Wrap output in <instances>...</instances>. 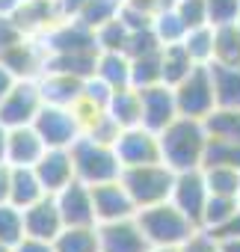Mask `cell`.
Returning a JSON list of instances; mask_svg holds the SVG:
<instances>
[{
	"instance_id": "35",
	"label": "cell",
	"mask_w": 240,
	"mask_h": 252,
	"mask_svg": "<svg viewBox=\"0 0 240 252\" xmlns=\"http://www.w3.org/2000/svg\"><path fill=\"white\" fill-rule=\"evenodd\" d=\"M116 15H119V3H116V0H86L83 9L77 12V21L86 24L89 30H98L101 24L113 21Z\"/></svg>"
},
{
	"instance_id": "12",
	"label": "cell",
	"mask_w": 240,
	"mask_h": 252,
	"mask_svg": "<svg viewBox=\"0 0 240 252\" xmlns=\"http://www.w3.org/2000/svg\"><path fill=\"white\" fill-rule=\"evenodd\" d=\"M92 190V208H95V222H116V220H128L137 214L134 199L122 187V181H104L89 187Z\"/></svg>"
},
{
	"instance_id": "13",
	"label": "cell",
	"mask_w": 240,
	"mask_h": 252,
	"mask_svg": "<svg viewBox=\"0 0 240 252\" xmlns=\"http://www.w3.org/2000/svg\"><path fill=\"white\" fill-rule=\"evenodd\" d=\"M54 199H57V208H60L65 225H98L95 222V208H92V190H89V184H83V181L74 178L60 193H54Z\"/></svg>"
},
{
	"instance_id": "19",
	"label": "cell",
	"mask_w": 240,
	"mask_h": 252,
	"mask_svg": "<svg viewBox=\"0 0 240 252\" xmlns=\"http://www.w3.org/2000/svg\"><path fill=\"white\" fill-rule=\"evenodd\" d=\"M12 18H15L18 27H21L27 36H33V39L45 36L57 21H62L60 12H57V6H54V0H21V6L15 9Z\"/></svg>"
},
{
	"instance_id": "16",
	"label": "cell",
	"mask_w": 240,
	"mask_h": 252,
	"mask_svg": "<svg viewBox=\"0 0 240 252\" xmlns=\"http://www.w3.org/2000/svg\"><path fill=\"white\" fill-rule=\"evenodd\" d=\"M0 63H3L18 80H36L42 71H45V48L39 39L27 36L24 42L6 48L0 54Z\"/></svg>"
},
{
	"instance_id": "42",
	"label": "cell",
	"mask_w": 240,
	"mask_h": 252,
	"mask_svg": "<svg viewBox=\"0 0 240 252\" xmlns=\"http://www.w3.org/2000/svg\"><path fill=\"white\" fill-rule=\"evenodd\" d=\"M24 39H27V33L18 27V21L12 15H0V54L12 45H18V42H24Z\"/></svg>"
},
{
	"instance_id": "2",
	"label": "cell",
	"mask_w": 240,
	"mask_h": 252,
	"mask_svg": "<svg viewBox=\"0 0 240 252\" xmlns=\"http://www.w3.org/2000/svg\"><path fill=\"white\" fill-rule=\"evenodd\" d=\"M134 220H137V225L143 228V234L151 246H166V249L184 246L199 231V225L190 217H184L172 202H157V205L140 208L134 214Z\"/></svg>"
},
{
	"instance_id": "8",
	"label": "cell",
	"mask_w": 240,
	"mask_h": 252,
	"mask_svg": "<svg viewBox=\"0 0 240 252\" xmlns=\"http://www.w3.org/2000/svg\"><path fill=\"white\" fill-rule=\"evenodd\" d=\"M140 92V125L151 134H160L166 125H172L178 119V107H175V92L166 83H154Z\"/></svg>"
},
{
	"instance_id": "39",
	"label": "cell",
	"mask_w": 240,
	"mask_h": 252,
	"mask_svg": "<svg viewBox=\"0 0 240 252\" xmlns=\"http://www.w3.org/2000/svg\"><path fill=\"white\" fill-rule=\"evenodd\" d=\"M163 45L157 42V36L151 33V27H146V30H134L131 36H128V45H125V57L128 60H134V57H146V54H157Z\"/></svg>"
},
{
	"instance_id": "55",
	"label": "cell",
	"mask_w": 240,
	"mask_h": 252,
	"mask_svg": "<svg viewBox=\"0 0 240 252\" xmlns=\"http://www.w3.org/2000/svg\"><path fill=\"white\" fill-rule=\"evenodd\" d=\"M116 3H119V6H122V3H125V0H116Z\"/></svg>"
},
{
	"instance_id": "48",
	"label": "cell",
	"mask_w": 240,
	"mask_h": 252,
	"mask_svg": "<svg viewBox=\"0 0 240 252\" xmlns=\"http://www.w3.org/2000/svg\"><path fill=\"white\" fill-rule=\"evenodd\" d=\"M9 178H12V166L0 163V205L9 202Z\"/></svg>"
},
{
	"instance_id": "25",
	"label": "cell",
	"mask_w": 240,
	"mask_h": 252,
	"mask_svg": "<svg viewBox=\"0 0 240 252\" xmlns=\"http://www.w3.org/2000/svg\"><path fill=\"white\" fill-rule=\"evenodd\" d=\"M51 246L54 252H98V225H65Z\"/></svg>"
},
{
	"instance_id": "9",
	"label": "cell",
	"mask_w": 240,
	"mask_h": 252,
	"mask_svg": "<svg viewBox=\"0 0 240 252\" xmlns=\"http://www.w3.org/2000/svg\"><path fill=\"white\" fill-rule=\"evenodd\" d=\"M116 158L122 163V169L128 166H146V163H160V140L157 134L146 131L143 125L137 128H125L116 140Z\"/></svg>"
},
{
	"instance_id": "36",
	"label": "cell",
	"mask_w": 240,
	"mask_h": 252,
	"mask_svg": "<svg viewBox=\"0 0 240 252\" xmlns=\"http://www.w3.org/2000/svg\"><path fill=\"white\" fill-rule=\"evenodd\" d=\"M21 237H24V214L15 205L3 202V205H0V243L9 249Z\"/></svg>"
},
{
	"instance_id": "33",
	"label": "cell",
	"mask_w": 240,
	"mask_h": 252,
	"mask_svg": "<svg viewBox=\"0 0 240 252\" xmlns=\"http://www.w3.org/2000/svg\"><path fill=\"white\" fill-rule=\"evenodd\" d=\"M154 83H160V51L146 54V57H134L131 60V86L146 89Z\"/></svg>"
},
{
	"instance_id": "27",
	"label": "cell",
	"mask_w": 240,
	"mask_h": 252,
	"mask_svg": "<svg viewBox=\"0 0 240 252\" xmlns=\"http://www.w3.org/2000/svg\"><path fill=\"white\" fill-rule=\"evenodd\" d=\"M213 63H219V65H240V33H237V24L213 27Z\"/></svg>"
},
{
	"instance_id": "6",
	"label": "cell",
	"mask_w": 240,
	"mask_h": 252,
	"mask_svg": "<svg viewBox=\"0 0 240 252\" xmlns=\"http://www.w3.org/2000/svg\"><path fill=\"white\" fill-rule=\"evenodd\" d=\"M33 128L48 149H71V143L80 137V122L71 113V107L42 104L33 119Z\"/></svg>"
},
{
	"instance_id": "10",
	"label": "cell",
	"mask_w": 240,
	"mask_h": 252,
	"mask_svg": "<svg viewBox=\"0 0 240 252\" xmlns=\"http://www.w3.org/2000/svg\"><path fill=\"white\" fill-rule=\"evenodd\" d=\"M208 196H210V193H208V184H205L202 166H199V169H184V172H175L169 202H172V205H175L184 217H190L196 225H202V211H205Z\"/></svg>"
},
{
	"instance_id": "44",
	"label": "cell",
	"mask_w": 240,
	"mask_h": 252,
	"mask_svg": "<svg viewBox=\"0 0 240 252\" xmlns=\"http://www.w3.org/2000/svg\"><path fill=\"white\" fill-rule=\"evenodd\" d=\"M213 240H237L240 237V208L219 225V228H213V231H208Z\"/></svg>"
},
{
	"instance_id": "37",
	"label": "cell",
	"mask_w": 240,
	"mask_h": 252,
	"mask_svg": "<svg viewBox=\"0 0 240 252\" xmlns=\"http://www.w3.org/2000/svg\"><path fill=\"white\" fill-rule=\"evenodd\" d=\"M119 134H122V128L116 125V119H113L107 110H101V113L86 125V128H83V137H89V140H95V143H104V146H116Z\"/></svg>"
},
{
	"instance_id": "47",
	"label": "cell",
	"mask_w": 240,
	"mask_h": 252,
	"mask_svg": "<svg viewBox=\"0 0 240 252\" xmlns=\"http://www.w3.org/2000/svg\"><path fill=\"white\" fill-rule=\"evenodd\" d=\"M15 83H18V77H15V74H12L3 63H0V101H3V98L9 95V89H12Z\"/></svg>"
},
{
	"instance_id": "38",
	"label": "cell",
	"mask_w": 240,
	"mask_h": 252,
	"mask_svg": "<svg viewBox=\"0 0 240 252\" xmlns=\"http://www.w3.org/2000/svg\"><path fill=\"white\" fill-rule=\"evenodd\" d=\"M205 9H208V24L210 27L234 24L240 18V0H205Z\"/></svg>"
},
{
	"instance_id": "23",
	"label": "cell",
	"mask_w": 240,
	"mask_h": 252,
	"mask_svg": "<svg viewBox=\"0 0 240 252\" xmlns=\"http://www.w3.org/2000/svg\"><path fill=\"white\" fill-rule=\"evenodd\" d=\"M95 77H101L107 86H131V60L122 51H98L95 60Z\"/></svg>"
},
{
	"instance_id": "24",
	"label": "cell",
	"mask_w": 240,
	"mask_h": 252,
	"mask_svg": "<svg viewBox=\"0 0 240 252\" xmlns=\"http://www.w3.org/2000/svg\"><path fill=\"white\" fill-rule=\"evenodd\" d=\"M196 68V63L190 60L187 48L178 42V45H163L160 48V83L166 86H178L190 71Z\"/></svg>"
},
{
	"instance_id": "18",
	"label": "cell",
	"mask_w": 240,
	"mask_h": 252,
	"mask_svg": "<svg viewBox=\"0 0 240 252\" xmlns=\"http://www.w3.org/2000/svg\"><path fill=\"white\" fill-rule=\"evenodd\" d=\"M42 101L54 107H74L83 95V80L74 74H60V71H42L36 77Z\"/></svg>"
},
{
	"instance_id": "14",
	"label": "cell",
	"mask_w": 240,
	"mask_h": 252,
	"mask_svg": "<svg viewBox=\"0 0 240 252\" xmlns=\"http://www.w3.org/2000/svg\"><path fill=\"white\" fill-rule=\"evenodd\" d=\"M42 190L48 196L60 193L65 184L74 181V163H71V152L68 149H45V155L39 158V163L33 166Z\"/></svg>"
},
{
	"instance_id": "41",
	"label": "cell",
	"mask_w": 240,
	"mask_h": 252,
	"mask_svg": "<svg viewBox=\"0 0 240 252\" xmlns=\"http://www.w3.org/2000/svg\"><path fill=\"white\" fill-rule=\"evenodd\" d=\"M110 95H113V86H107L101 77H95V74H89L86 80H83V95L80 98H86L89 104H95V107H107V101H110Z\"/></svg>"
},
{
	"instance_id": "28",
	"label": "cell",
	"mask_w": 240,
	"mask_h": 252,
	"mask_svg": "<svg viewBox=\"0 0 240 252\" xmlns=\"http://www.w3.org/2000/svg\"><path fill=\"white\" fill-rule=\"evenodd\" d=\"M151 33L157 36L160 45H178V42H184V36H187V24L178 18L175 6H166V9H160V12L151 18Z\"/></svg>"
},
{
	"instance_id": "52",
	"label": "cell",
	"mask_w": 240,
	"mask_h": 252,
	"mask_svg": "<svg viewBox=\"0 0 240 252\" xmlns=\"http://www.w3.org/2000/svg\"><path fill=\"white\" fill-rule=\"evenodd\" d=\"M149 252H178V249H166V246H151Z\"/></svg>"
},
{
	"instance_id": "53",
	"label": "cell",
	"mask_w": 240,
	"mask_h": 252,
	"mask_svg": "<svg viewBox=\"0 0 240 252\" xmlns=\"http://www.w3.org/2000/svg\"><path fill=\"white\" fill-rule=\"evenodd\" d=\"M0 252H9V249H6V246H3V243H0Z\"/></svg>"
},
{
	"instance_id": "15",
	"label": "cell",
	"mask_w": 240,
	"mask_h": 252,
	"mask_svg": "<svg viewBox=\"0 0 240 252\" xmlns=\"http://www.w3.org/2000/svg\"><path fill=\"white\" fill-rule=\"evenodd\" d=\"M24 214V234L27 237H36V240H54L65 222H62V214L57 208V199L54 196H42L39 202H33L30 208L21 211Z\"/></svg>"
},
{
	"instance_id": "32",
	"label": "cell",
	"mask_w": 240,
	"mask_h": 252,
	"mask_svg": "<svg viewBox=\"0 0 240 252\" xmlns=\"http://www.w3.org/2000/svg\"><path fill=\"white\" fill-rule=\"evenodd\" d=\"M202 166H231V169H240V143L208 137Z\"/></svg>"
},
{
	"instance_id": "51",
	"label": "cell",
	"mask_w": 240,
	"mask_h": 252,
	"mask_svg": "<svg viewBox=\"0 0 240 252\" xmlns=\"http://www.w3.org/2000/svg\"><path fill=\"white\" fill-rule=\"evenodd\" d=\"M6 134H9V128H3L0 125V163H6L3 158H6Z\"/></svg>"
},
{
	"instance_id": "22",
	"label": "cell",
	"mask_w": 240,
	"mask_h": 252,
	"mask_svg": "<svg viewBox=\"0 0 240 252\" xmlns=\"http://www.w3.org/2000/svg\"><path fill=\"white\" fill-rule=\"evenodd\" d=\"M42 196H48L33 172V166H12V178H9V205H15L18 211L30 208L33 202H39Z\"/></svg>"
},
{
	"instance_id": "29",
	"label": "cell",
	"mask_w": 240,
	"mask_h": 252,
	"mask_svg": "<svg viewBox=\"0 0 240 252\" xmlns=\"http://www.w3.org/2000/svg\"><path fill=\"white\" fill-rule=\"evenodd\" d=\"M181 45L187 48V54H190V60L196 65H210L213 63V27L210 24L187 30V36H184Z\"/></svg>"
},
{
	"instance_id": "31",
	"label": "cell",
	"mask_w": 240,
	"mask_h": 252,
	"mask_svg": "<svg viewBox=\"0 0 240 252\" xmlns=\"http://www.w3.org/2000/svg\"><path fill=\"white\" fill-rule=\"evenodd\" d=\"M202 175H205L208 193L237 196V190H240V169H231V166H202Z\"/></svg>"
},
{
	"instance_id": "45",
	"label": "cell",
	"mask_w": 240,
	"mask_h": 252,
	"mask_svg": "<svg viewBox=\"0 0 240 252\" xmlns=\"http://www.w3.org/2000/svg\"><path fill=\"white\" fill-rule=\"evenodd\" d=\"M9 252H54V246L48 240H36V237H21L15 246H9Z\"/></svg>"
},
{
	"instance_id": "3",
	"label": "cell",
	"mask_w": 240,
	"mask_h": 252,
	"mask_svg": "<svg viewBox=\"0 0 240 252\" xmlns=\"http://www.w3.org/2000/svg\"><path fill=\"white\" fill-rule=\"evenodd\" d=\"M68 152H71V163H74V178L89 184V187L104 184V181H116L122 175V163H119L113 146L95 143V140L80 134Z\"/></svg>"
},
{
	"instance_id": "11",
	"label": "cell",
	"mask_w": 240,
	"mask_h": 252,
	"mask_svg": "<svg viewBox=\"0 0 240 252\" xmlns=\"http://www.w3.org/2000/svg\"><path fill=\"white\" fill-rule=\"evenodd\" d=\"M149 249L151 243L146 240L134 217L116 222H98V252H149Z\"/></svg>"
},
{
	"instance_id": "50",
	"label": "cell",
	"mask_w": 240,
	"mask_h": 252,
	"mask_svg": "<svg viewBox=\"0 0 240 252\" xmlns=\"http://www.w3.org/2000/svg\"><path fill=\"white\" fill-rule=\"evenodd\" d=\"M219 243V252H240V237L237 240H216Z\"/></svg>"
},
{
	"instance_id": "46",
	"label": "cell",
	"mask_w": 240,
	"mask_h": 252,
	"mask_svg": "<svg viewBox=\"0 0 240 252\" xmlns=\"http://www.w3.org/2000/svg\"><path fill=\"white\" fill-rule=\"evenodd\" d=\"M83 3H86V0H54L60 18H77V12L83 9Z\"/></svg>"
},
{
	"instance_id": "17",
	"label": "cell",
	"mask_w": 240,
	"mask_h": 252,
	"mask_svg": "<svg viewBox=\"0 0 240 252\" xmlns=\"http://www.w3.org/2000/svg\"><path fill=\"white\" fill-rule=\"evenodd\" d=\"M45 143L36 134L33 125H21V128H9L6 134V163L9 166H36L39 158L45 155Z\"/></svg>"
},
{
	"instance_id": "56",
	"label": "cell",
	"mask_w": 240,
	"mask_h": 252,
	"mask_svg": "<svg viewBox=\"0 0 240 252\" xmlns=\"http://www.w3.org/2000/svg\"><path fill=\"white\" fill-rule=\"evenodd\" d=\"M237 202H240V190H237Z\"/></svg>"
},
{
	"instance_id": "4",
	"label": "cell",
	"mask_w": 240,
	"mask_h": 252,
	"mask_svg": "<svg viewBox=\"0 0 240 252\" xmlns=\"http://www.w3.org/2000/svg\"><path fill=\"white\" fill-rule=\"evenodd\" d=\"M119 181H122V187L128 190V196L134 199V205L140 211V208H149L157 202H169L175 172L160 160V163H146V166H128V169H122Z\"/></svg>"
},
{
	"instance_id": "5",
	"label": "cell",
	"mask_w": 240,
	"mask_h": 252,
	"mask_svg": "<svg viewBox=\"0 0 240 252\" xmlns=\"http://www.w3.org/2000/svg\"><path fill=\"white\" fill-rule=\"evenodd\" d=\"M172 92H175L178 116L205 119V116H210L213 107H216L213 80H210V68H208V65H196L178 86H172Z\"/></svg>"
},
{
	"instance_id": "1",
	"label": "cell",
	"mask_w": 240,
	"mask_h": 252,
	"mask_svg": "<svg viewBox=\"0 0 240 252\" xmlns=\"http://www.w3.org/2000/svg\"><path fill=\"white\" fill-rule=\"evenodd\" d=\"M160 140V160L172 169V172H184V169H199L202 158H205V146H208V131L202 119H187L178 116L172 125L157 134Z\"/></svg>"
},
{
	"instance_id": "34",
	"label": "cell",
	"mask_w": 240,
	"mask_h": 252,
	"mask_svg": "<svg viewBox=\"0 0 240 252\" xmlns=\"http://www.w3.org/2000/svg\"><path fill=\"white\" fill-rule=\"evenodd\" d=\"M128 36H131V30L122 24V18L116 15L113 21H107V24H101V27L95 30V48H98V51H122V54H125Z\"/></svg>"
},
{
	"instance_id": "7",
	"label": "cell",
	"mask_w": 240,
	"mask_h": 252,
	"mask_svg": "<svg viewBox=\"0 0 240 252\" xmlns=\"http://www.w3.org/2000/svg\"><path fill=\"white\" fill-rule=\"evenodd\" d=\"M42 92L36 80H18L9 95L0 101V125L3 128H21V125H33L39 107H42Z\"/></svg>"
},
{
	"instance_id": "26",
	"label": "cell",
	"mask_w": 240,
	"mask_h": 252,
	"mask_svg": "<svg viewBox=\"0 0 240 252\" xmlns=\"http://www.w3.org/2000/svg\"><path fill=\"white\" fill-rule=\"evenodd\" d=\"M208 137L216 140H228V143H240V110L231 107H213L210 116L202 119Z\"/></svg>"
},
{
	"instance_id": "40",
	"label": "cell",
	"mask_w": 240,
	"mask_h": 252,
	"mask_svg": "<svg viewBox=\"0 0 240 252\" xmlns=\"http://www.w3.org/2000/svg\"><path fill=\"white\" fill-rule=\"evenodd\" d=\"M175 12H178V18L187 24V30L208 24V9H205V0H175Z\"/></svg>"
},
{
	"instance_id": "21",
	"label": "cell",
	"mask_w": 240,
	"mask_h": 252,
	"mask_svg": "<svg viewBox=\"0 0 240 252\" xmlns=\"http://www.w3.org/2000/svg\"><path fill=\"white\" fill-rule=\"evenodd\" d=\"M113 119H116V125L119 128H137L140 125V92L134 89V86H119V89H113V95H110V101H107V107H104Z\"/></svg>"
},
{
	"instance_id": "43",
	"label": "cell",
	"mask_w": 240,
	"mask_h": 252,
	"mask_svg": "<svg viewBox=\"0 0 240 252\" xmlns=\"http://www.w3.org/2000/svg\"><path fill=\"white\" fill-rule=\"evenodd\" d=\"M178 252H219V243H216L205 228H199L184 246H178Z\"/></svg>"
},
{
	"instance_id": "20",
	"label": "cell",
	"mask_w": 240,
	"mask_h": 252,
	"mask_svg": "<svg viewBox=\"0 0 240 252\" xmlns=\"http://www.w3.org/2000/svg\"><path fill=\"white\" fill-rule=\"evenodd\" d=\"M210 80H213V98L216 107L240 110V65H219L210 63Z\"/></svg>"
},
{
	"instance_id": "54",
	"label": "cell",
	"mask_w": 240,
	"mask_h": 252,
	"mask_svg": "<svg viewBox=\"0 0 240 252\" xmlns=\"http://www.w3.org/2000/svg\"><path fill=\"white\" fill-rule=\"evenodd\" d=\"M234 24H237V33H240V18H237V21H234Z\"/></svg>"
},
{
	"instance_id": "30",
	"label": "cell",
	"mask_w": 240,
	"mask_h": 252,
	"mask_svg": "<svg viewBox=\"0 0 240 252\" xmlns=\"http://www.w3.org/2000/svg\"><path fill=\"white\" fill-rule=\"evenodd\" d=\"M240 208V202H237V196H216V193H210L208 196V202H205V211H202V225L199 228H205V231H213V228H219L234 211Z\"/></svg>"
},
{
	"instance_id": "49",
	"label": "cell",
	"mask_w": 240,
	"mask_h": 252,
	"mask_svg": "<svg viewBox=\"0 0 240 252\" xmlns=\"http://www.w3.org/2000/svg\"><path fill=\"white\" fill-rule=\"evenodd\" d=\"M18 6H21V0H0V15H15Z\"/></svg>"
}]
</instances>
